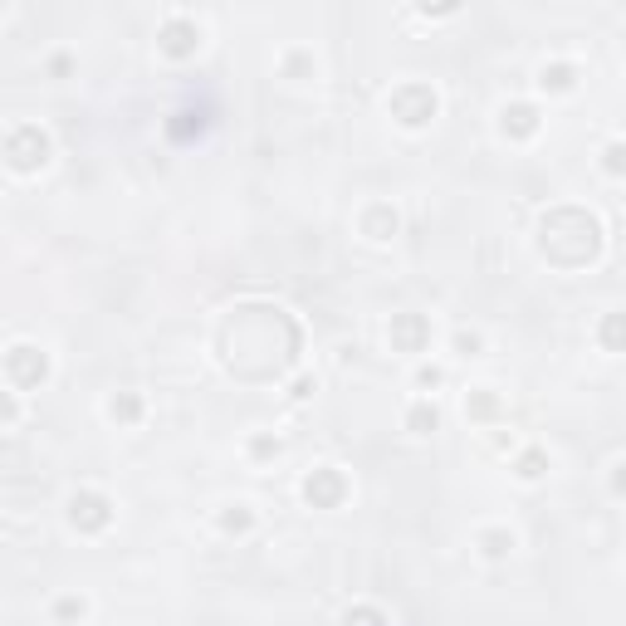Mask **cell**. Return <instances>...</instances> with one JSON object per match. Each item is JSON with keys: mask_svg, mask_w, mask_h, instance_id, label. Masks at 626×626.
Wrapping results in <instances>:
<instances>
[{"mask_svg": "<svg viewBox=\"0 0 626 626\" xmlns=\"http://www.w3.org/2000/svg\"><path fill=\"white\" fill-rule=\"evenodd\" d=\"M607 157H612V162H607V166H612V172H626V147H612Z\"/></svg>", "mask_w": 626, "mask_h": 626, "instance_id": "2", "label": "cell"}, {"mask_svg": "<svg viewBox=\"0 0 626 626\" xmlns=\"http://www.w3.org/2000/svg\"><path fill=\"white\" fill-rule=\"evenodd\" d=\"M79 519H88V524L98 529V524L108 519V514H103V499H93V494H84V499H74V524H79Z\"/></svg>", "mask_w": 626, "mask_h": 626, "instance_id": "1", "label": "cell"}, {"mask_svg": "<svg viewBox=\"0 0 626 626\" xmlns=\"http://www.w3.org/2000/svg\"><path fill=\"white\" fill-rule=\"evenodd\" d=\"M113 416H123V421H133V416H137V402H123V407H118V402H113Z\"/></svg>", "mask_w": 626, "mask_h": 626, "instance_id": "3", "label": "cell"}]
</instances>
